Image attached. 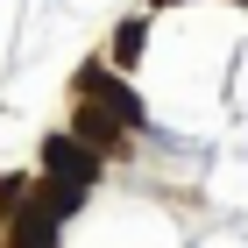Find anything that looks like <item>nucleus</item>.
<instances>
[{"mask_svg": "<svg viewBox=\"0 0 248 248\" xmlns=\"http://www.w3.org/2000/svg\"><path fill=\"white\" fill-rule=\"evenodd\" d=\"M7 241H15V248H57V213H50V206H29Z\"/></svg>", "mask_w": 248, "mask_h": 248, "instance_id": "obj_3", "label": "nucleus"}, {"mask_svg": "<svg viewBox=\"0 0 248 248\" xmlns=\"http://www.w3.org/2000/svg\"><path fill=\"white\" fill-rule=\"evenodd\" d=\"M142 36H149V29H142V21H128V29L114 36V64H135V57H142V50H149Z\"/></svg>", "mask_w": 248, "mask_h": 248, "instance_id": "obj_5", "label": "nucleus"}, {"mask_svg": "<svg viewBox=\"0 0 248 248\" xmlns=\"http://www.w3.org/2000/svg\"><path fill=\"white\" fill-rule=\"evenodd\" d=\"M78 142H85V149H107V142H121V135H128V128H121V121L114 114H99V107H93V99H85V107H78Z\"/></svg>", "mask_w": 248, "mask_h": 248, "instance_id": "obj_4", "label": "nucleus"}, {"mask_svg": "<svg viewBox=\"0 0 248 248\" xmlns=\"http://www.w3.org/2000/svg\"><path fill=\"white\" fill-rule=\"evenodd\" d=\"M78 93L93 99L99 114H114L121 128H142V99H135L121 78H107V64H85V71H78Z\"/></svg>", "mask_w": 248, "mask_h": 248, "instance_id": "obj_2", "label": "nucleus"}, {"mask_svg": "<svg viewBox=\"0 0 248 248\" xmlns=\"http://www.w3.org/2000/svg\"><path fill=\"white\" fill-rule=\"evenodd\" d=\"M43 170H50V185L85 191V185H93V170H99V156L85 149L78 135H50V142H43Z\"/></svg>", "mask_w": 248, "mask_h": 248, "instance_id": "obj_1", "label": "nucleus"}]
</instances>
